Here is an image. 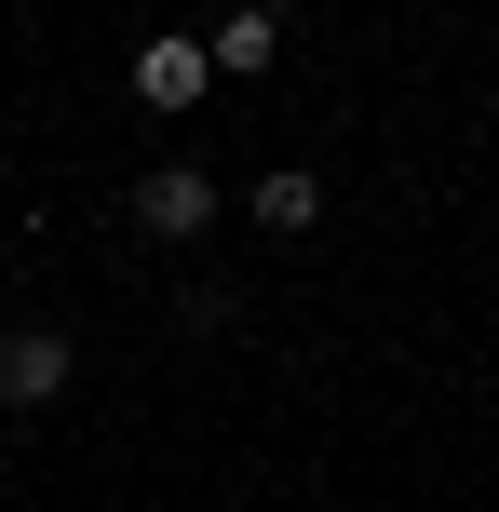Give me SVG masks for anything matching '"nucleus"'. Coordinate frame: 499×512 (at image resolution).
I'll use <instances>...</instances> for the list:
<instances>
[{
  "label": "nucleus",
  "mask_w": 499,
  "mask_h": 512,
  "mask_svg": "<svg viewBox=\"0 0 499 512\" xmlns=\"http://www.w3.org/2000/svg\"><path fill=\"white\" fill-rule=\"evenodd\" d=\"M54 391H68V337H54V324H14V337H0V405L41 418Z\"/></svg>",
  "instance_id": "nucleus-1"
},
{
  "label": "nucleus",
  "mask_w": 499,
  "mask_h": 512,
  "mask_svg": "<svg viewBox=\"0 0 499 512\" xmlns=\"http://www.w3.org/2000/svg\"><path fill=\"white\" fill-rule=\"evenodd\" d=\"M135 216H149L162 243H189V230H216V176H203V162H162V176L135 189Z\"/></svg>",
  "instance_id": "nucleus-2"
},
{
  "label": "nucleus",
  "mask_w": 499,
  "mask_h": 512,
  "mask_svg": "<svg viewBox=\"0 0 499 512\" xmlns=\"http://www.w3.org/2000/svg\"><path fill=\"white\" fill-rule=\"evenodd\" d=\"M135 95H149V108H203L216 95V54L203 41H149V54H135Z\"/></svg>",
  "instance_id": "nucleus-3"
},
{
  "label": "nucleus",
  "mask_w": 499,
  "mask_h": 512,
  "mask_svg": "<svg viewBox=\"0 0 499 512\" xmlns=\"http://www.w3.org/2000/svg\"><path fill=\"white\" fill-rule=\"evenodd\" d=\"M203 54H216V68H243V81H257L270 54H284V14H270V0H243V14H216V41H203Z\"/></svg>",
  "instance_id": "nucleus-4"
},
{
  "label": "nucleus",
  "mask_w": 499,
  "mask_h": 512,
  "mask_svg": "<svg viewBox=\"0 0 499 512\" xmlns=\"http://www.w3.org/2000/svg\"><path fill=\"white\" fill-rule=\"evenodd\" d=\"M257 216H270V230H311V216H324V176H257Z\"/></svg>",
  "instance_id": "nucleus-5"
}]
</instances>
